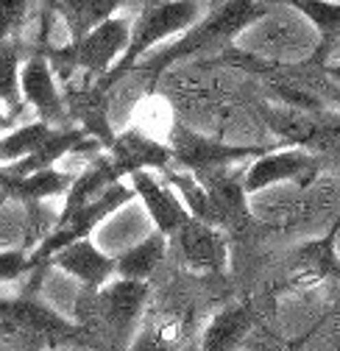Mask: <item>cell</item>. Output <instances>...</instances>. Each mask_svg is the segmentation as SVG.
Returning a JSON list of instances; mask_svg holds the SVG:
<instances>
[{"mask_svg": "<svg viewBox=\"0 0 340 351\" xmlns=\"http://www.w3.org/2000/svg\"><path fill=\"white\" fill-rule=\"evenodd\" d=\"M271 9V3L265 0H215V6L206 17H201L198 23L190 25V31L167 45L165 51L140 59L129 75H137L148 84V90L159 84L162 73H167L173 64L190 62L195 56H206V53H221L223 48L232 45V39L248 28L251 23H257L260 17H265Z\"/></svg>", "mask_w": 340, "mask_h": 351, "instance_id": "6da1fadb", "label": "cell"}, {"mask_svg": "<svg viewBox=\"0 0 340 351\" xmlns=\"http://www.w3.org/2000/svg\"><path fill=\"white\" fill-rule=\"evenodd\" d=\"M129 39H132L129 17H109L64 48H39V51L48 56L56 78L62 84H70L78 78L106 75L114 67V62L123 56V51L129 48Z\"/></svg>", "mask_w": 340, "mask_h": 351, "instance_id": "7a4b0ae2", "label": "cell"}, {"mask_svg": "<svg viewBox=\"0 0 340 351\" xmlns=\"http://www.w3.org/2000/svg\"><path fill=\"white\" fill-rule=\"evenodd\" d=\"M204 14V0H143V9L137 12V20L132 25V39L123 56L114 62V67L101 75L98 81L104 86H114L123 75H129L132 67L145 59V53L159 45L162 39L173 36L193 23H198Z\"/></svg>", "mask_w": 340, "mask_h": 351, "instance_id": "3957f363", "label": "cell"}, {"mask_svg": "<svg viewBox=\"0 0 340 351\" xmlns=\"http://www.w3.org/2000/svg\"><path fill=\"white\" fill-rule=\"evenodd\" d=\"M276 148V145H271ZM271 148L263 145H232V143H221L204 137L198 131L176 123L173 134H170V165L193 173L201 184L218 179V176L229 173L234 165L240 162H251L254 156H260Z\"/></svg>", "mask_w": 340, "mask_h": 351, "instance_id": "277c9868", "label": "cell"}, {"mask_svg": "<svg viewBox=\"0 0 340 351\" xmlns=\"http://www.w3.org/2000/svg\"><path fill=\"white\" fill-rule=\"evenodd\" d=\"M132 198H134V187L123 184V182H114L98 198L81 204V206H75L70 212H59V217H56V223L51 226V232L39 240L36 248H31V265L34 268L36 265H51V256L59 248H64L73 240L90 237L101 221H106L112 212H117L123 204H129Z\"/></svg>", "mask_w": 340, "mask_h": 351, "instance_id": "5b68a950", "label": "cell"}, {"mask_svg": "<svg viewBox=\"0 0 340 351\" xmlns=\"http://www.w3.org/2000/svg\"><path fill=\"white\" fill-rule=\"evenodd\" d=\"M318 170H321V159L310 148H271L248 162V167L243 170V187L251 195L282 182L310 184V179H315Z\"/></svg>", "mask_w": 340, "mask_h": 351, "instance_id": "8992f818", "label": "cell"}, {"mask_svg": "<svg viewBox=\"0 0 340 351\" xmlns=\"http://www.w3.org/2000/svg\"><path fill=\"white\" fill-rule=\"evenodd\" d=\"M20 93L25 106L36 112L39 120H45L51 125H73L64 104V93L59 86V78L48 62V56L39 48L23 59L20 67Z\"/></svg>", "mask_w": 340, "mask_h": 351, "instance_id": "52a82bcc", "label": "cell"}, {"mask_svg": "<svg viewBox=\"0 0 340 351\" xmlns=\"http://www.w3.org/2000/svg\"><path fill=\"white\" fill-rule=\"evenodd\" d=\"M176 243V254L182 265L190 271L201 274H221L226 265V237L218 226L204 223L198 217H187V221L170 234Z\"/></svg>", "mask_w": 340, "mask_h": 351, "instance_id": "ba28073f", "label": "cell"}, {"mask_svg": "<svg viewBox=\"0 0 340 351\" xmlns=\"http://www.w3.org/2000/svg\"><path fill=\"white\" fill-rule=\"evenodd\" d=\"M206 187V223L218 226L221 232H243L251 223L248 193L243 187V173H223L218 179L204 184Z\"/></svg>", "mask_w": 340, "mask_h": 351, "instance_id": "9c48e42d", "label": "cell"}, {"mask_svg": "<svg viewBox=\"0 0 340 351\" xmlns=\"http://www.w3.org/2000/svg\"><path fill=\"white\" fill-rule=\"evenodd\" d=\"M148 301V285L140 279H117L98 287V310H101V329H112L125 335L140 318Z\"/></svg>", "mask_w": 340, "mask_h": 351, "instance_id": "30bf717a", "label": "cell"}, {"mask_svg": "<svg viewBox=\"0 0 340 351\" xmlns=\"http://www.w3.org/2000/svg\"><path fill=\"white\" fill-rule=\"evenodd\" d=\"M51 265L78 279L84 287H104L117 274V259L104 254L90 237L67 243L51 256Z\"/></svg>", "mask_w": 340, "mask_h": 351, "instance_id": "8fae6325", "label": "cell"}, {"mask_svg": "<svg viewBox=\"0 0 340 351\" xmlns=\"http://www.w3.org/2000/svg\"><path fill=\"white\" fill-rule=\"evenodd\" d=\"M114 170L120 173V179L132 176L134 170H162L170 165V145L151 140L145 131L129 128L123 134H114L109 148H104Z\"/></svg>", "mask_w": 340, "mask_h": 351, "instance_id": "7c38bea8", "label": "cell"}, {"mask_svg": "<svg viewBox=\"0 0 340 351\" xmlns=\"http://www.w3.org/2000/svg\"><path fill=\"white\" fill-rule=\"evenodd\" d=\"M129 179H132L134 195L143 198V204H145V209L151 215L154 226L159 232H165L167 237L173 234L187 221V217H190L187 206L176 198V193L170 190L167 182H156V176H151L148 170H134Z\"/></svg>", "mask_w": 340, "mask_h": 351, "instance_id": "4fadbf2b", "label": "cell"}, {"mask_svg": "<svg viewBox=\"0 0 340 351\" xmlns=\"http://www.w3.org/2000/svg\"><path fill=\"white\" fill-rule=\"evenodd\" d=\"M75 176L56 170V167H42L25 176H12L0 167V198L3 201H20V204H34L64 195L70 190Z\"/></svg>", "mask_w": 340, "mask_h": 351, "instance_id": "5bb4252c", "label": "cell"}, {"mask_svg": "<svg viewBox=\"0 0 340 351\" xmlns=\"http://www.w3.org/2000/svg\"><path fill=\"white\" fill-rule=\"evenodd\" d=\"M340 232V215L335 226L307 245H302L293 256V282L295 285H318V282H337L340 285V259L335 254V240Z\"/></svg>", "mask_w": 340, "mask_h": 351, "instance_id": "9a60e30c", "label": "cell"}, {"mask_svg": "<svg viewBox=\"0 0 340 351\" xmlns=\"http://www.w3.org/2000/svg\"><path fill=\"white\" fill-rule=\"evenodd\" d=\"M6 321H12L17 329L42 337V340H62V337H75V329L59 318L53 310H48L45 304H39L34 298V293H23L14 301H3L0 304Z\"/></svg>", "mask_w": 340, "mask_h": 351, "instance_id": "2e32d148", "label": "cell"}, {"mask_svg": "<svg viewBox=\"0 0 340 351\" xmlns=\"http://www.w3.org/2000/svg\"><path fill=\"white\" fill-rule=\"evenodd\" d=\"M123 3H129V0H56L51 12L64 23L73 42L81 39L84 34H90L104 20L114 17V12Z\"/></svg>", "mask_w": 340, "mask_h": 351, "instance_id": "e0dca14e", "label": "cell"}, {"mask_svg": "<svg viewBox=\"0 0 340 351\" xmlns=\"http://www.w3.org/2000/svg\"><path fill=\"white\" fill-rule=\"evenodd\" d=\"M165 256H167V234L156 229L143 243H137L129 251H123L120 256H114L117 259V274L114 276L148 282L156 274V268L165 262Z\"/></svg>", "mask_w": 340, "mask_h": 351, "instance_id": "ac0fdd59", "label": "cell"}, {"mask_svg": "<svg viewBox=\"0 0 340 351\" xmlns=\"http://www.w3.org/2000/svg\"><path fill=\"white\" fill-rule=\"evenodd\" d=\"M20 67H23V48L17 36H0V104L9 109V117H20L25 109L20 93Z\"/></svg>", "mask_w": 340, "mask_h": 351, "instance_id": "d6986e66", "label": "cell"}, {"mask_svg": "<svg viewBox=\"0 0 340 351\" xmlns=\"http://www.w3.org/2000/svg\"><path fill=\"white\" fill-rule=\"evenodd\" d=\"M251 332V313L248 306L234 304L221 310L212 324L204 332V348L209 351H221V348H234L237 343H243Z\"/></svg>", "mask_w": 340, "mask_h": 351, "instance_id": "ffe728a7", "label": "cell"}, {"mask_svg": "<svg viewBox=\"0 0 340 351\" xmlns=\"http://www.w3.org/2000/svg\"><path fill=\"white\" fill-rule=\"evenodd\" d=\"M56 125L45 123V120H31V123H23L17 125L14 131H6L3 137H0V165H9V162H17L28 154H34L42 143L51 137V131Z\"/></svg>", "mask_w": 340, "mask_h": 351, "instance_id": "44dd1931", "label": "cell"}, {"mask_svg": "<svg viewBox=\"0 0 340 351\" xmlns=\"http://www.w3.org/2000/svg\"><path fill=\"white\" fill-rule=\"evenodd\" d=\"M31 251L25 248H9L0 251V282H14L25 274H31Z\"/></svg>", "mask_w": 340, "mask_h": 351, "instance_id": "7402d4cb", "label": "cell"}, {"mask_svg": "<svg viewBox=\"0 0 340 351\" xmlns=\"http://www.w3.org/2000/svg\"><path fill=\"white\" fill-rule=\"evenodd\" d=\"M53 3H56V0H42V17H53Z\"/></svg>", "mask_w": 340, "mask_h": 351, "instance_id": "603a6c76", "label": "cell"}, {"mask_svg": "<svg viewBox=\"0 0 340 351\" xmlns=\"http://www.w3.org/2000/svg\"><path fill=\"white\" fill-rule=\"evenodd\" d=\"M326 73H329V75H332V78L340 84V64H329V67H326Z\"/></svg>", "mask_w": 340, "mask_h": 351, "instance_id": "cb8c5ba5", "label": "cell"}, {"mask_svg": "<svg viewBox=\"0 0 340 351\" xmlns=\"http://www.w3.org/2000/svg\"><path fill=\"white\" fill-rule=\"evenodd\" d=\"M14 120L9 117V114H3V112H0V128H6V125H12Z\"/></svg>", "mask_w": 340, "mask_h": 351, "instance_id": "d4e9b609", "label": "cell"}]
</instances>
